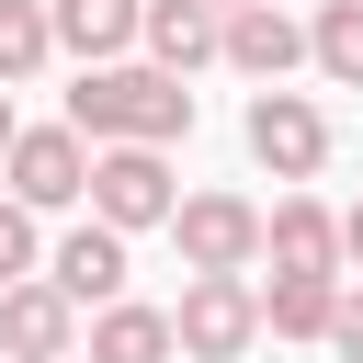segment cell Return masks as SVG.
<instances>
[{"label":"cell","mask_w":363,"mask_h":363,"mask_svg":"<svg viewBox=\"0 0 363 363\" xmlns=\"http://www.w3.org/2000/svg\"><path fill=\"white\" fill-rule=\"evenodd\" d=\"M68 125L79 136H147V147H170V136H193V91H182V68H91L79 91H68Z\"/></svg>","instance_id":"obj_1"},{"label":"cell","mask_w":363,"mask_h":363,"mask_svg":"<svg viewBox=\"0 0 363 363\" xmlns=\"http://www.w3.org/2000/svg\"><path fill=\"white\" fill-rule=\"evenodd\" d=\"M170 204H182V193H170V159H159L147 136H113V147L91 159V216H113L125 238H136V227H170Z\"/></svg>","instance_id":"obj_2"},{"label":"cell","mask_w":363,"mask_h":363,"mask_svg":"<svg viewBox=\"0 0 363 363\" xmlns=\"http://www.w3.org/2000/svg\"><path fill=\"white\" fill-rule=\"evenodd\" d=\"M170 329H182V352H193V363H238V352L261 340V295H250L238 272H193V284H182V306H170Z\"/></svg>","instance_id":"obj_3"},{"label":"cell","mask_w":363,"mask_h":363,"mask_svg":"<svg viewBox=\"0 0 363 363\" xmlns=\"http://www.w3.org/2000/svg\"><path fill=\"white\" fill-rule=\"evenodd\" d=\"M250 159H261L272 182H306V170L329 159V113L295 102L284 79H261V102H250Z\"/></svg>","instance_id":"obj_4"},{"label":"cell","mask_w":363,"mask_h":363,"mask_svg":"<svg viewBox=\"0 0 363 363\" xmlns=\"http://www.w3.org/2000/svg\"><path fill=\"white\" fill-rule=\"evenodd\" d=\"M170 238H182L193 272H250V261H261V216H250L238 193H193V204H170Z\"/></svg>","instance_id":"obj_5"},{"label":"cell","mask_w":363,"mask_h":363,"mask_svg":"<svg viewBox=\"0 0 363 363\" xmlns=\"http://www.w3.org/2000/svg\"><path fill=\"white\" fill-rule=\"evenodd\" d=\"M11 193L45 216V204H79L91 193V147H79V125H34V136H11Z\"/></svg>","instance_id":"obj_6"},{"label":"cell","mask_w":363,"mask_h":363,"mask_svg":"<svg viewBox=\"0 0 363 363\" xmlns=\"http://www.w3.org/2000/svg\"><path fill=\"white\" fill-rule=\"evenodd\" d=\"M68 306H79V295H68L57 272H45V284H34V272L0 284V340H11V363H57V352H68Z\"/></svg>","instance_id":"obj_7"},{"label":"cell","mask_w":363,"mask_h":363,"mask_svg":"<svg viewBox=\"0 0 363 363\" xmlns=\"http://www.w3.org/2000/svg\"><path fill=\"white\" fill-rule=\"evenodd\" d=\"M261 250H272V272H329V261H340V216H329L318 193H284V204L261 216Z\"/></svg>","instance_id":"obj_8"},{"label":"cell","mask_w":363,"mask_h":363,"mask_svg":"<svg viewBox=\"0 0 363 363\" xmlns=\"http://www.w3.org/2000/svg\"><path fill=\"white\" fill-rule=\"evenodd\" d=\"M45 272H57L79 306H113V295H125V227H113V216H91V227H79V238H68Z\"/></svg>","instance_id":"obj_9"},{"label":"cell","mask_w":363,"mask_h":363,"mask_svg":"<svg viewBox=\"0 0 363 363\" xmlns=\"http://www.w3.org/2000/svg\"><path fill=\"white\" fill-rule=\"evenodd\" d=\"M136 34L159 45V68H204V57H227V11H216V0H147Z\"/></svg>","instance_id":"obj_10"},{"label":"cell","mask_w":363,"mask_h":363,"mask_svg":"<svg viewBox=\"0 0 363 363\" xmlns=\"http://www.w3.org/2000/svg\"><path fill=\"white\" fill-rule=\"evenodd\" d=\"M306 57V34L272 11V0H250V11H227V68H250V79H284Z\"/></svg>","instance_id":"obj_11"},{"label":"cell","mask_w":363,"mask_h":363,"mask_svg":"<svg viewBox=\"0 0 363 363\" xmlns=\"http://www.w3.org/2000/svg\"><path fill=\"white\" fill-rule=\"evenodd\" d=\"M261 318H272L284 340H329V318H340V272H272Z\"/></svg>","instance_id":"obj_12"},{"label":"cell","mask_w":363,"mask_h":363,"mask_svg":"<svg viewBox=\"0 0 363 363\" xmlns=\"http://www.w3.org/2000/svg\"><path fill=\"white\" fill-rule=\"evenodd\" d=\"M170 352H182V329H170L159 306H125V295H113L102 329H91V363H170Z\"/></svg>","instance_id":"obj_13"},{"label":"cell","mask_w":363,"mask_h":363,"mask_svg":"<svg viewBox=\"0 0 363 363\" xmlns=\"http://www.w3.org/2000/svg\"><path fill=\"white\" fill-rule=\"evenodd\" d=\"M136 23H147V0H57V45H79V57H113Z\"/></svg>","instance_id":"obj_14"},{"label":"cell","mask_w":363,"mask_h":363,"mask_svg":"<svg viewBox=\"0 0 363 363\" xmlns=\"http://www.w3.org/2000/svg\"><path fill=\"white\" fill-rule=\"evenodd\" d=\"M306 57H318L340 91H363V0H329V11H318V34H306Z\"/></svg>","instance_id":"obj_15"},{"label":"cell","mask_w":363,"mask_h":363,"mask_svg":"<svg viewBox=\"0 0 363 363\" xmlns=\"http://www.w3.org/2000/svg\"><path fill=\"white\" fill-rule=\"evenodd\" d=\"M45 45H57V11L0 0V79H34V68H45Z\"/></svg>","instance_id":"obj_16"},{"label":"cell","mask_w":363,"mask_h":363,"mask_svg":"<svg viewBox=\"0 0 363 363\" xmlns=\"http://www.w3.org/2000/svg\"><path fill=\"white\" fill-rule=\"evenodd\" d=\"M23 272H34V204L0 193V284H23Z\"/></svg>","instance_id":"obj_17"},{"label":"cell","mask_w":363,"mask_h":363,"mask_svg":"<svg viewBox=\"0 0 363 363\" xmlns=\"http://www.w3.org/2000/svg\"><path fill=\"white\" fill-rule=\"evenodd\" d=\"M329 340H340V352H352V363H363V284H352V295H340V318H329Z\"/></svg>","instance_id":"obj_18"},{"label":"cell","mask_w":363,"mask_h":363,"mask_svg":"<svg viewBox=\"0 0 363 363\" xmlns=\"http://www.w3.org/2000/svg\"><path fill=\"white\" fill-rule=\"evenodd\" d=\"M340 261H363V204H352V216H340Z\"/></svg>","instance_id":"obj_19"},{"label":"cell","mask_w":363,"mask_h":363,"mask_svg":"<svg viewBox=\"0 0 363 363\" xmlns=\"http://www.w3.org/2000/svg\"><path fill=\"white\" fill-rule=\"evenodd\" d=\"M11 136H23V125H11V79H0V159H11Z\"/></svg>","instance_id":"obj_20"},{"label":"cell","mask_w":363,"mask_h":363,"mask_svg":"<svg viewBox=\"0 0 363 363\" xmlns=\"http://www.w3.org/2000/svg\"><path fill=\"white\" fill-rule=\"evenodd\" d=\"M216 11H250V0H216Z\"/></svg>","instance_id":"obj_21"},{"label":"cell","mask_w":363,"mask_h":363,"mask_svg":"<svg viewBox=\"0 0 363 363\" xmlns=\"http://www.w3.org/2000/svg\"><path fill=\"white\" fill-rule=\"evenodd\" d=\"M57 363H91V352H57Z\"/></svg>","instance_id":"obj_22"},{"label":"cell","mask_w":363,"mask_h":363,"mask_svg":"<svg viewBox=\"0 0 363 363\" xmlns=\"http://www.w3.org/2000/svg\"><path fill=\"white\" fill-rule=\"evenodd\" d=\"M0 363H11V340H0Z\"/></svg>","instance_id":"obj_23"}]
</instances>
